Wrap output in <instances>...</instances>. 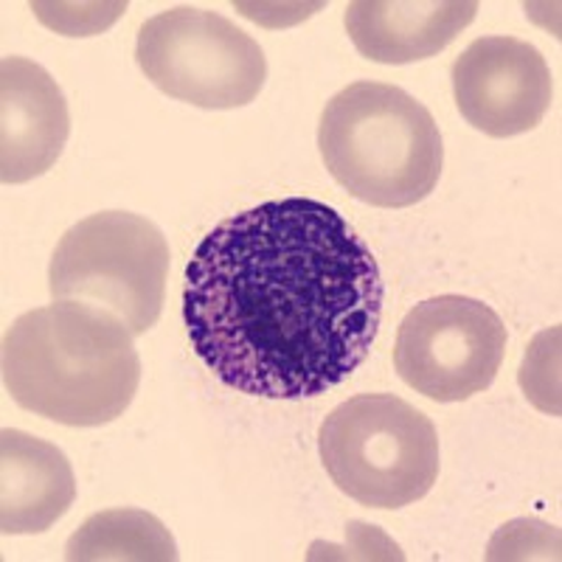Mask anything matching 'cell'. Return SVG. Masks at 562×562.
I'll use <instances>...</instances> for the list:
<instances>
[{
  "label": "cell",
  "instance_id": "obj_1",
  "mask_svg": "<svg viewBox=\"0 0 562 562\" xmlns=\"http://www.w3.org/2000/svg\"><path fill=\"white\" fill-rule=\"evenodd\" d=\"M385 284L349 220L313 198L268 200L205 234L186 268L194 355L228 389L313 400L369 358Z\"/></svg>",
  "mask_w": 562,
  "mask_h": 562
},
{
  "label": "cell",
  "instance_id": "obj_2",
  "mask_svg": "<svg viewBox=\"0 0 562 562\" xmlns=\"http://www.w3.org/2000/svg\"><path fill=\"white\" fill-rule=\"evenodd\" d=\"M135 335L115 313L54 301L23 313L3 335V385L23 411L68 428L110 425L138 394Z\"/></svg>",
  "mask_w": 562,
  "mask_h": 562
},
{
  "label": "cell",
  "instance_id": "obj_3",
  "mask_svg": "<svg viewBox=\"0 0 562 562\" xmlns=\"http://www.w3.org/2000/svg\"><path fill=\"white\" fill-rule=\"evenodd\" d=\"M324 167L346 192L378 209H408L436 189L445 164L430 110L403 88L355 82L326 102L318 124Z\"/></svg>",
  "mask_w": 562,
  "mask_h": 562
},
{
  "label": "cell",
  "instance_id": "obj_4",
  "mask_svg": "<svg viewBox=\"0 0 562 562\" xmlns=\"http://www.w3.org/2000/svg\"><path fill=\"white\" fill-rule=\"evenodd\" d=\"M333 484L371 509H403L439 479L434 422L394 394H358L340 403L318 430Z\"/></svg>",
  "mask_w": 562,
  "mask_h": 562
},
{
  "label": "cell",
  "instance_id": "obj_5",
  "mask_svg": "<svg viewBox=\"0 0 562 562\" xmlns=\"http://www.w3.org/2000/svg\"><path fill=\"white\" fill-rule=\"evenodd\" d=\"M169 276V243L133 211H99L79 220L57 243L48 265L54 301L104 307L147 335L160 318Z\"/></svg>",
  "mask_w": 562,
  "mask_h": 562
},
{
  "label": "cell",
  "instance_id": "obj_6",
  "mask_svg": "<svg viewBox=\"0 0 562 562\" xmlns=\"http://www.w3.org/2000/svg\"><path fill=\"white\" fill-rule=\"evenodd\" d=\"M135 63L160 93L203 110L245 108L268 79L259 43L200 7H172L149 18L138 32Z\"/></svg>",
  "mask_w": 562,
  "mask_h": 562
},
{
  "label": "cell",
  "instance_id": "obj_7",
  "mask_svg": "<svg viewBox=\"0 0 562 562\" xmlns=\"http://www.w3.org/2000/svg\"><path fill=\"white\" fill-rule=\"evenodd\" d=\"M506 355L501 315L470 295L422 301L400 324L394 369L434 403H461L498 378Z\"/></svg>",
  "mask_w": 562,
  "mask_h": 562
},
{
  "label": "cell",
  "instance_id": "obj_8",
  "mask_svg": "<svg viewBox=\"0 0 562 562\" xmlns=\"http://www.w3.org/2000/svg\"><path fill=\"white\" fill-rule=\"evenodd\" d=\"M456 108L479 133L512 138L529 133L549 113L554 82L549 63L518 37H479L450 70Z\"/></svg>",
  "mask_w": 562,
  "mask_h": 562
},
{
  "label": "cell",
  "instance_id": "obj_9",
  "mask_svg": "<svg viewBox=\"0 0 562 562\" xmlns=\"http://www.w3.org/2000/svg\"><path fill=\"white\" fill-rule=\"evenodd\" d=\"M70 113L57 79L26 57L0 59V180L29 183L57 164Z\"/></svg>",
  "mask_w": 562,
  "mask_h": 562
},
{
  "label": "cell",
  "instance_id": "obj_10",
  "mask_svg": "<svg viewBox=\"0 0 562 562\" xmlns=\"http://www.w3.org/2000/svg\"><path fill=\"white\" fill-rule=\"evenodd\" d=\"M475 14V0H355L344 26L371 63L408 65L445 52Z\"/></svg>",
  "mask_w": 562,
  "mask_h": 562
},
{
  "label": "cell",
  "instance_id": "obj_11",
  "mask_svg": "<svg viewBox=\"0 0 562 562\" xmlns=\"http://www.w3.org/2000/svg\"><path fill=\"white\" fill-rule=\"evenodd\" d=\"M77 501L68 456L26 430H0V531L43 535Z\"/></svg>",
  "mask_w": 562,
  "mask_h": 562
},
{
  "label": "cell",
  "instance_id": "obj_12",
  "mask_svg": "<svg viewBox=\"0 0 562 562\" xmlns=\"http://www.w3.org/2000/svg\"><path fill=\"white\" fill-rule=\"evenodd\" d=\"M70 562H175L178 546L155 515L133 506L90 515L65 546Z\"/></svg>",
  "mask_w": 562,
  "mask_h": 562
},
{
  "label": "cell",
  "instance_id": "obj_13",
  "mask_svg": "<svg viewBox=\"0 0 562 562\" xmlns=\"http://www.w3.org/2000/svg\"><path fill=\"white\" fill-rule=\"evenodd\" d=\"M43 26L65 37H90L110 29L127 12V3H32Z\"/></svg>",
  "mask_w": 562,
  "mask_h": 562
}]
</instances>
